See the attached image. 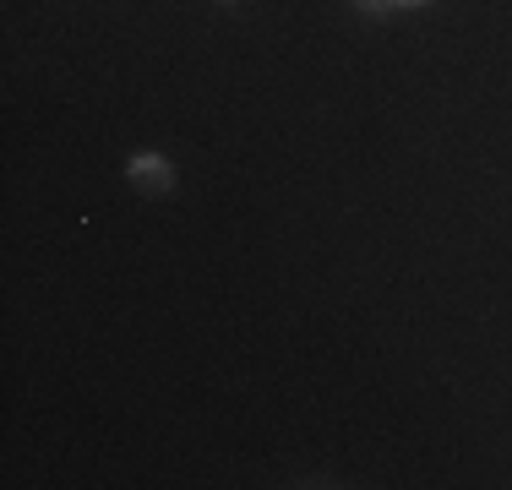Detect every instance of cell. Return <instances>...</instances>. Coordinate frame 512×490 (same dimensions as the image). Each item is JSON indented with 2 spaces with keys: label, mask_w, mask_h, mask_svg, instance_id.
Here are the masks:
<instances>
[{
  "label": "cell",
  "mask_w": 512,
  "mask_h": 490,
  "mask_svg": "<svg viewBox=\"0 0 512 490\" xmlns=\"http://www.w3.org/2000/svg\"><path fill=\"white\" fill-rule=\"evenodd\" d=\"M126 175H131V186L148 191V196H158V191L175 186V169H169V158H164V153H137V158L126 164Z\"/></svg>",
  "instance_id": "6da1fadb"
},
{
  "label": "cell",
  "mask_w": 512,
  "mask_h": 490,
  "mask_svg": "<svg viewBox=\"0 0 512 490\" xmlns=\"http://www.w3.org/2000/svg\"><path fill=\"white\" fill-rule=\"evenodd\" d=\"M387 6H393V0H355V11H365V17H382Z\"/></svg>",
  "instance_id": "7a4b0ae2"
},
{
  "label": "cell",
  "mask_w": 512,
  "mask_h": 490,
  "mask_svg": "<svg viewBox=\"0 0 512 490\" xmlns=\"http://www.w3.org/2000/svg\"><path fill=\"white\" fill-rule=\"evenodd\" d=\"M393 6H431V0H393Z\"/></svg>",
  "instance_id": "3957f363"
},
{
  "label": "cell",
  "mask_w": 512,
  "mask_h": 490,
  "mask_svg": "<svg viewBox=\"0 0 512 490\" xmlns=\"http://www.w3.org/2000/svg\"><path fill=\"white\" fill-rule=\"evenodd\" d=\"M224 6H229V0H224Z\"/></svg>",
  "instance_id": "277c9868"
}]
</instances>
